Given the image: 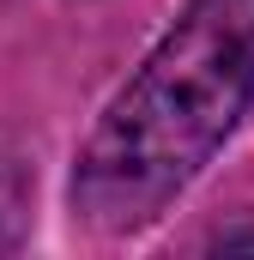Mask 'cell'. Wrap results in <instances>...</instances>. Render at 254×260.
Returning <instances> with one entry per match:
<instances>
[{
  "label": "cell",
  "instance_id": "6da1fadb",
  "mask_svg": "<svg viewBox=\"0 0 254 260\" xmlns=\"http://www.w3.org/2000/svg\"><path fill=\"white\" fill-rule=\"evenodd\" d=\"M254 97V18L194 0L79 151L73 206L97 230H139L212 164Z\"/></svg>",
  "mask_w": 254,
  "mask_h": 260
}]
</instances>
